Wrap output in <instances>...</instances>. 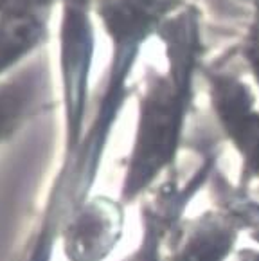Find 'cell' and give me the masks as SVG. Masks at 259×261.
I'll use <instances>...</instances> for the list:
<instances>
[{
	"instance_id": "cell-1",
	"label": "cell",
	"mask_w": 259,
	"mask_h": 261,
	"mask_svg": "<svg viewBox=\"0 0 259 261\" xmlns=\"http://www.w3.org/2000/svg\"><path fill=\"white\" fill-rule=\"evenodd\" d=\"M187 107L189 81L182 80H176L173 87H159V92L149 94L142 103L117 196L126 207L144 200L175 169L182 146Z\"/></svg>"
},
{
	"instance_id": "cell-2",
	"label": "cell",
	"mask_w": 259,
	"mask_h": 261,
	"mask_svg": "<svg viewBox=\"0 0 259 261\" xmlns=\"http://www.w3.org/2000/svg\"><path fill=\"white\" fill-rule=\"evenodd\" d=\"M214 117L240 161L238 184L259 196V97L254 85L225 70L207 72Z\"/></svg>"
},
{
	"instance_id": "cell-3",
	"label": "cell",
	"mask_w": 259,
	"mask_h": 261,
	"mask_svg": "<svg viewBox=\"0 0 259 261\" xmlns=\"http://www.w3.org/2000/svg\"><path fill=\"white\" fill-rule=\"evenodd\" d=\"M126 205L119 198L90 195L58 232L67 261H107L124 234Z\"/></svg>"
},
{
	"instance_id": "cell-4",
	"label": "cell",
	"mask_w": 259,
	"mask_h": 261,
	"mask_svg": "<svg viewBox=\"0 0 259 261\" xmlns=\"http://www.w3.org/2000/svg\"><path fill=\"white\" fill-rule=\"evenodd\" d=\"M252 4H254V11H252V20L248 23L241 53H243V60L254 80V89L259 97V0H254Z\"/></svg>"
},
{
	"instance_id": "cell-5",
	"label": "cell",
	"mask_w": 259,
	"mask_h": 261,
	"mask_svg": "<svg viewBox=\"0 0 259 261\" xmlns=\"http://www.w3.org/2000/svg\"><path fill=\"white\" fill-rule=\"evenodd\" d=\"M22 108L23 105L15 101L13 97H9V99L0 97V142L13 134V130L16 128L23 114Z\"/></svg>"
},
{
	"instance_id": "cell-6",
	"label": "cell",
	"mask_w": 259,
	"mask_h": 261,
	"mask_svg": "<svg viewBox=\"0 0 259 261\" xmlns=\"http://www.w3.org/2000/svg\"><path fill=\"white\" fill-rule=\"evenodd\" d=\"M236 261H259V245H250L247 247H240L236 252Z\"/></svg>"
},
{
	"instance_id": "cell-7",
	"label": "cell",
	"mask_w": 259,
	"mask_h": 261,
	"mask_svg": "<svg viewBox=\"0 0 259 261\" xmlns=\"http://www.w3.org/2000/svg\"><path fill=\"white\" fill-rule=\"evenodd\" d=\"M248 242L254 243V245H259V230H257V232H254V234L248 236Z\"/></svg>"
}]
</instances>
